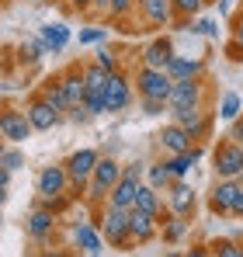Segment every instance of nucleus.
<instances>
[{
  "label": "nucleus",
  "mask_w": 243,
  "mask_h": 257,
  "mask_svg": "<svg viewBox=\"0 0 243 257\" xmlns=\"http://www.w3.org/2000/svg\"><path fill=\"white\" fill-rule=\"evenodd\" d=\"M170 177H174V174H170V167H167V164H160V167H153V171H150V184H153V188H160V184H167Z\"/></svg>",
  "instance_id": "29"
},
{
  "label": "nucleus",
  "mask_w": 243,
  "mask_h": 257,
  "mask_svg": "<svg viewBox=\"0 0 243 257\" xmlns=\"http://www.w3.org/2000/svg\"><path fill=\"white\" fill-rule=\"evenodd\" d=\"M97 63H101V66H104L108 73H115V56H111L108 49H101V52H97Z\"/></svg>",
  "instance_id": "33"
},
{
  "label": "nucleus",
  "mask_w": 243,
  "mask_h": 257,
  "mask_svg": "<svg viewBox=\"0 0 243 257\" xmlns=\"http://www.w3.org/2000/svg\"><path fill=\"white\" fill-rule=\"evenodd\" d=\"M236 111H240V97H236V94H226V97H222V111H219V115H222V118H236Z\"/></svg>",
  "instance_id": "28"
},
{
  "label": "nucleus",
  "mask_w": 243,
  "mask_h": 257,
  "mask_svg": "<svg viewBox=\"0 0 243 257\" xmlns=\"http://www.w3.org/2000/svg\"><path fill=\"white\" fill-rule=\"evenodd\" d=\"M32 118H28V111H4V118H0V136L7 139V143H25L28 136H32Z\"/></svg>",
  "instance_id": "4"
},
{
  "label": "nucleus",
  "mask_w": 243,
  "mask_h": 257,
  "mask_svg": "<svg viewBox=\"0 0 243 257\" xmlns=\"http://www.w3.org/2000/svg\"><path fill=\"white\" fill-rule=\"evenodd\" d=\"M132 7V0H111V14H125Z\"/></svg>",
  "instance_id": "36"
},
{
  "label": "nucleus",
  "mask_w": 243,
  "mask_h": 257,
  "mask_svg": "<svg viewBox=\"0 0 243 257\" xmlns=\"http://www.w3.org/2000/svg\"><path fill=\"white\" fill-rule=\"evenodd\" d=\"M87 257H97V254H87Z\"/></svg>",
  "instance_id": "46"
},
{
  "label": "nucleus",
  "mask_w": 243,
  "mask_h": 257,
  "mask_svg": "<svg viewBox=\"0 0 243 257\" xmlns=\"http://www.w3.org/2000/svg\"><path fill=\"white\" fill-rule=\"evenodd\" d=\"M108 80H111V73H108L101 63H94V66H87V70H83V84H87V94H104Z\"/></svg>",
  "instance_id": "18"
},
{
  "label": "nucleus",
  "mask_w": 243,
  "mask_h": 257,
  "mask_svg": "<svg viewBox=\"0 0 243 257\" xmlns=\"http://www.w3.org/2000/svg\"><path fill=\"white\" fill-rule=\"evenodd\" d=\"M181 233H184V222H181V219H174V226L167 229V236H170V240H177Z\"/></svg>",
  "instance_id": "37"
},
{
  "label": "nucleus",
  "mask_w": 243,
  "mask_h": 257,
  "mask_svg": "<svg viewBox=\"0 0 243 257\" xmlns=\"http://www.w3.org/2000/svg\"><path fill=\"white\" fill-rule=\"evenodd\" d=\"M170 205H174V212H177V215L191 212V205H195V191H191L188 184H174V195H170Z\"/></svg>",
  "instance_id": "21"
},
{
  "label": "nucleus",
  "mask_w": 243,
  "mask_h": 257,
  "mask_svg": "<svg viewBox=\"0 0 243 257\" xmlns=\"http://www.w3.org/2000/svg\"><path fill=\"white\" fill-rule=\"evenodd\" d=\"M195 32H202V35H215V21H198Z\"/></svg>",
  "instance_id": "38"
},
{
  "label": "nucleus",
  "mask_w": 243,
  "mask_h": 257,
  "mask_svg": "<svg viewBox=\"0 0 243 257\" xmlns=\"http://www.w3.org/2000/svg\"><path fill=\"white\" fill-rule=\"evenodd\" d=\"M163 104H167V101H153V97H143V108H146V115H160Z\"/></svg>",
  "instance_id": "34"
},
{
  "label": "nucleus",
  "mask_w": 243,
  "mask_h": 257,
  "mask_svg": "<svg viewBox=\"0 0 243 257\" xmlns=\"http://www.w3.org/2000/svg\"><path fill=\"white\" fill-rule=\"evenodd\" d=\"M28 118H32V125L39 128V132H45V128H52L56 122H59V111H56L45 97H39V101L28 104Z\"/></svg>",
  "instance_id": "12"
},
{
  "label": "nucleus",
  "mask_w": 243,
  "mask_h": 257,
  "mask_svg": "<svg viewBox=\"0 0 243 257\" xmlns=\"http://www.w3.org/2000/svg\"><path fill=\"white\" fill-rule=\"evenodd\" d=\"M94 7H111V0H90Z\"/></svg>",
  "instance_id": "43"
},
{
  "label": "nucleus",
  "mask_w": 243,
  "mask_h": 257,
  "mask_svg": "<svg viewBox=\"0 0 243 257\" xmlns=\"http://www.w3.org/2000/svg\"><path fill=\"white\" fill-rule=\"evenodd\" d=\"M202 70V63L198 59H181V56H174L170 59V66H167V73L174 77V80H195V73Z\"/></svg>",
  "instance_id": "20"
},
{
  "label": "nucleus",
  "mask_w": 243,
  "mask_h": 257,
  "mask_svg": "<svg viewBox=\"0 0 243 257\" xmlns=\"http://www.w3.org/2000/svg\"><path fill=\"white\" fill-rule=\"evenodd\" d=\"M73 236H77V243H80L87 254H97V250H101V236H97L87 222H80V226H77V233H73Z\"/></svg>",
  "instance_id": "24"
},
{
  "label": "nucleus",
  "mask_w": 243,
  "mask_h": 257,
  "mask_svg": "<svg viewBox=\"0 0 243 257\" xmlns=\"http://www.w3.org/2000/svg\"><path fill=\"white\" fill-rule=\"evenodd\" d=\"M73 177L66 167H45L39 174V195L42 198H56V195H63L66 191V184H70Z\"/></svg>",
  "instance_id": "5"
},
{
  "label": "nucleus",
  "mask_w": 243,
  "mask_h": 257,
  "mask_svg": "<svg viewBox=\"0 0 243 257\" xmlns=\"http://www.w3.org/2000/svg\"><path fill=\"white\" fill-rule=\"evenodd\" d=\"M174 118H177V125L188 128L191 136H205V128H208V122H205L202 108H188V111H174Z\"/></svg>",
  "instance_id": "17"
},
{
  "label": "nucleus",
  "mask_w": 243,
  "mask_h": 257,
  "mask_svg": "<svg viewBox=\"0 0 243 257\" xmlns=\"http://www.w3.org/2000/svg\"><path fill=\"white\" fill-rule=\"evenodd\" d=\"M97 153L94 150H80V153H73L70 160H66V171H70V177H73V184H83L90 174L97 171Z\"/></svg>",
  "instance_id": "9"
},
{
  "label": "nucleus",
  "mask_w": 243,
  "mask_h": 257,
  "mask_svg": "<svg viewBox=\"0 0 243 257\" xmlns=\"http://www.w3.org/2000/svg\"><path fill=\"white\" fill-rule=\"evenodd\" d=\"M39 257H66L63 250H45V254H39Z\"/></svg>",
  "instance_id": "42"
},
{
  "label": "nucleus",
  "mask_w": 243,
  "mask_h": 257,
  "mask_svg": "<svg viewBox=\"0 0 243 257\" xmlns=\"http://www.w3.org/2000/svg\"><path fill=\"white\" fill-rule=\"evenodd\" d=\"M195 160H198V153H195V150H188V153H174V160H170L167 167H170L174 177H181V174H188L191 167H195Z\"/></svg>",
  "instance_id": "26"
},
{
  "label": "nucleus",
  "mask_w": 243,
  "mask_h": 257,
  "mask_svg": "<svg viewBox=\"0 0 243 257\" xmlns=\"http://www.w3.org/2000/svg\"><path fill=\"white\" fill-rule=\"evenodd\" d=\"M219 257H243V247H236V243H222V247H219Z\"/></svg>",
  "instance_id": "35"
},
{
  "label": "nucleus",
  "mask_w": 243,
  "mask_h": 257,
  "mask_svg": "<svg viewBox=\"0 0 243 257\" xmlns=\"http://www.w3.org/2000/svg\"><path fill=\"white\" fill-rule=\"evenodd\" d=\"M101 233L108 236V243H125V236H132V233H129V209L111 205V209H108V215H104Z\"/></svg>",
  "instance_id": "6"
},
{
  "label": "nucleus",
  "mask_w": 243,
  "mask_h": 257,
  "mask_svg": "<svg viewBox=\"0 0 243 257\" xmlns=\"http://www.w3.org/2000/svg\"><path fill=\"white\" fill-rule=\"evenodd\" d=\"M233 42H240V45H243V18L236 21V28H233Z\"/></svg>",
  "instance_id": "39"
},
{
  "label": "nucleus",
  "mask_w": 243,
  "mask_h": 257,
  "mask_svg": "<svg viewBox=\"0 0 243 257\" xmlns=\"http://www.w3.org/2000/svg\"><path fill=\"white\" fill-rule=\"evenodd\" d=\"M52 222H56L52 212H49V209H39V212H32V219H28V233H32V236H45V233L52 229Z\"/></svg>",
  "instance_id": "23"
},
{
  "label": "nucleus",
  "mask_w": 243,
  "mask_h": 257,
  "mask_svg": "<svg viewBox=\"0 0 243 257\" xmlns=\"http://www.w3.org/2000/svg\"><path fill=\"white\" fill-rule=\"evenodd\" d=\"M184 257H208V254H205V250H188Z\"/></svg>",
  "instance_id": "44"
},
{
  "label": "nucleus",
  "mask_w": 243,
  "mask_h": 257,
  "mask_svg": "<svg viewBox=\"0 0 243 257\" xmlns=\"http://www.w3.org/2000/svg\"><path fill=\"white\" fill-rule=\"evenodd\" d=\"M143 14L153 25H167L170 14H174V0H143Z\"/></svg>",
  "instance_id": "19"
},
{
  "label": "nucleus",
  "mask_w": 243,
  "mask_h": 257,
  "mask_svg": "<svg viewBox=\"0 0 243 257\" xmlns=\"http://www.w3.org/2000/svg\"><path fill=\"white\" fill-rule=\"evenodd\" d=\"M174 111H188V108H198V84L195 80H174L170 90V101H167Z\"/></svg>",
  "instance_id": "10"
},
{
  "label": "nucleus",
  "mask_w": 243,
  "mask_h": 257,
  "mask_svg": "<svg viewBox=\"0 0 243 257\" xmlns=\"http://www.w3.org/2000/svg\"><path fill=\"white\" fill-rule=\"evenodd\" d=\"M136 209H143V212H153L157 215V209H160V202H157V188L153 184H139V195H136Z\"/></svg>",
  "instance_id": "25"
},
{
  "label": "nucleus",
  "mask_w": 243,
  "mask_h": 257,
  "mask_svg": "<svg viewBox=\"0 0 243 257\" xmlns=\"http://www.w3.org/2000/svg\"><path fill=\"white\" fill-rule=\"evenodd\" d=\"M129 233L139 240V243H146L153 233H157V215L153 212H143V209H129Z\"/></svg>",
  "instance_id": "11"
},
{
  "label": "nucleus",
  "mask_w": 243,
  "mask_h": 257,
  "mask_svg": "<svg viewBox=\"0 0 243 257\" xmlns=\"http://www.w3.org/2000/svg\"><path fill=\"white\" fill-rule=\"evenodd\" d=\"M202 7V0H174V11H181V14H195Z\"/></svg>",
  "instance_id": "32"
},
{
  "label": "nucleus",
  "mask_w": 243,
  "mask_h": 257,
  "mask_svg": "<svg viewBox=\"0 0 243 257\" xmlns=\"http://www.w3.org/2000/svg\"><path fill=\"white\" fill-rule=\"evenodd\" d=\"M42 97H45V101H49V104H52L56 111H66V108H70V97H66V90H63V84H49Z\"/></svg>",
  "instance_id": "27"
},
{
  "label": "nucleus",
  "mask_w": 243,
  "mask_h": 257,
  "mask_svg": "<svg viewBox=\"0 0 243 257\" xmlns=\"http://www.w3.org/2000/svg\"><path fill=\"white\" fill-rule=\"evenodd\" d=\"M122 181V171L115 160H97V171H94V184H90V198H101L104 191H111Z\"/></svg>",
  "instance_id": "7"
},
{
  "label": "nucleus",
  "mask_w": 243,
  "mask_h": 257,
  "mask_svg": "<svg viewBox=\"0 0 243 257\" xmlns=\"http://www.w3.org/2000/svg\"><path fill=\"white\" fill-rule=\"evenodd\" d=\"M108 32L104 28H87V32H80V45H90V42H101Z\"/></svg>",
  "instance_id": "30"
},
{
  "label": "nucleus",
  "mask_w": 243,
  "mask_h": 257,
  "mask_svg": "<svg viewBox=\"0 0 243 257\" xmlns=\"http://www.w3.org/2000/svg\"><path fill=\"white\" fill-rule=\"evenodd\" d=\"M21 160H25V157H21L18 150H4V171H14V167H21Z\"/></svg>",
  "instance_id": "31"
},
{
  "label": "nucleus",
  "mask_w": 243,
  "mask_h": 257,
  "mask_svg": "<svg viewBox=\"0 0 243 257\" xmlns=\"http://www.w3.org/2000/svg\"><path fill=\"white\" fill-rule=\"evenodd\" d=\"M170 90H174V77H170L167 70H150V66H143V73H139V94H143V97L170 101Z\"/></svg>",
  "instance_id": "1"
},
{
  "label": "nucleus",
  "mask_w": 243,
  "mask_h": 257,
  "mask_svg": "<svg viewBox=\"0 0 243 257\" xmlns=\"http://www.w3.org/2000/svg\"><path fill=\"white\" fill-rule=\"evenodd\" d=\"M236 195H240V188H236L233 181H222V184H215V191H212V209H215V212H233V202H236Z\"/></svg>",
  "instance_id": "15"
},
{
  "label": "nucleus",
  "mask_w": 243,
  "mask_h": 257,
  "mask_svg": "<svg viewBox=\"0 0 243 257\" xmlns=\"http://www.w3.org/2000/svg\"><path fill=\"white\" fill-rule=\"evenodd\" d=\"M191 139H195V136H191L188 128H181L177 122H174V125H167L160 132V143L170 150V153H188V150H191Z\"/></svg>",
  "instance_id": "13"
},
{
  "label": "nucleus",
  "mask_w": 243,
  "mask_h": 257,
  "mask_svg": "<svg viewBox=\"0 0 243 257\" xmlns=\"http://www.w3.org/2000/svg\"><path fill=\"white\" fill-rule=\"evenodd\" d=\"M215 174L222 181H233L236 174H243V150L236 143H222L215 150Z\"/></svg>",
  "instance_id": "3"
},
{
  "label": "nucleus",
  "mask_w": 243,
  "mask_h": 257,
  "mask_svg": "<svg viewBox=\"0 0 243 257\" xmlns=\"http://www.w3.org/2000/svg\"><path fill=\"white\" fill-rule=\"evenodd\" d=\"M59 84H63L66 97H70V111L83 108V101H87V84H83V73H66Z\"/></svg>",
  "instance_id": "14"
},
{
  "label": "nucleus",
  "mask_w": 243,
  "mask_h": 257,
  "mask_svg": "<svg viewBox=\"0 0 243 257\" xmlns=\"http://www.w3.org/2000/svg\"><path fill=\"white\" fill-rule=\"evenodd\" d=\"M233 215H243V188H240V195H236V202H233Z\"/></svg>",
  "instance_id": "40"
},
{
  "label": "nucleus",
  "mask_w": 243,
  "mask_h": 257,
  "mask_svg": "<svg viewBox=\"0 0 243 257\" xmlns=\"http://www.w3.org/2000/svg\"><path fill=\"white\" fill-rule=\"evenodd\" d=\"M170 59H174V52H170V45H163V42H153L143 52V66H150V70H167Z\"/></svg>",
  "instance_id": "16"
},
{
  "label": "nucleus",
  "mask_w": 243,
  "mask_h": 257,
  "mask_svg": "<svg viewBox=\"0 0 243 257\" xmlns=\"http://www.w3.org/2000/svg\"><path fill=\"white\" fill-rule=\"evenodd\" d=\"M73 4H77V7H87V4H90V0H73Z\"/></svg>",
  "instance_id": "45"
},
{
  "label": "nucleus",
  "mask_w": 243,
  "mask_h": 257,
  "mask_svg": "<svg viewBox=\"0 0 243 257\" xmlns=\"http://www.w3.org/2000/svg\"><path fill=\"white\" fill-rule=\"evenodd\" d=\"M233 139H243V122H236V125H233Z\"/></svg>",
  "instance_id": "41"
},
{
  "label": "nucleus",
  "mask_w": 243,
  "mask_h": 257,
  "mask_svg": "<svg viewBox=\"0 0 243 257\" xmlns=\"http://www.w3.org/2000/svg\"><path fill=\"white\" fill-rule=\"evenodd\" d=\"M139 177H143V167H139V164H132V167L122 171V181L111 188V205H118V209H132V205H136Z\"/></svg>",
  "instance_id": "2"
},
{
  "label": "nucleus",
  "mask_w": 243,
  "mask_h": 257,
  "mask_svg": "<svg viewBox=\"0 0 243 257\" xmlns=\"http://www.w3.org/2000/svg\"><path fill=\"white\" fill-rule=\"evenodd\" d=\"M104 111H122L125 104H129V80L122 77V73H111V80H108V87H104Z\"/></svg>",
  "instance_id": "8"
},
{
  "label": "nucleus",
  "mask_w": 243,
  "mask_h": 257,
  "mask_svg": "<svg viewBox=\"0 0 243 257\" xmlns=\"http://www.w3.org/2000/svg\"><path fill=\"white\" fill-rule=\"evenodd\" d=\"M66 39H70V32H66L63 25H45V28H42V42L49 45L52 52H59V49L66 45Z\"/></svg>",
  "instance_id": "22"
}]
</instances>
